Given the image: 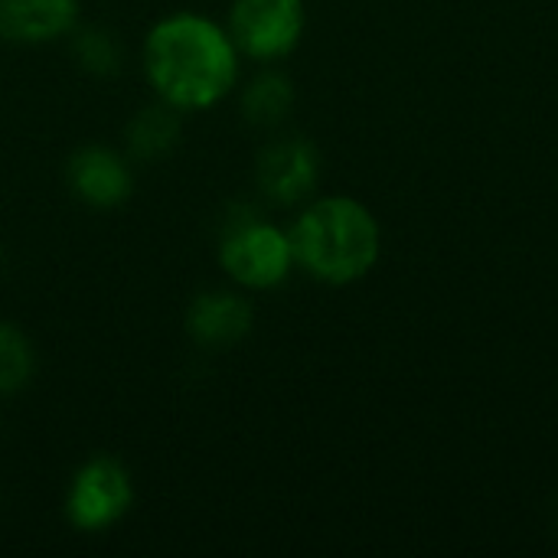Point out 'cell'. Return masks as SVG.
Wrapping results in <instances>:
<instances>
[{
    "instance_id": "8",
    "label": "cell",
    "mask_w": 558,
    "mask_h": 558,
    "mask_svg": "<svg viewBox=\"0 0 558 558\" xmlns=\"http://www.w3.org/2000/svg\"><path fill=\"white\" fill-rule=\"evenodd\" d=\"M252 324H255V311L248 298L229 288L199 291L183 314V327L190 340L203 350H232L248 337Z\"/></svg>"
},
{
    "instance_id": "12",
    "label": "cell",
    "mask_w": 558,
    "mask_h": 558,
    "mask_svg": "<svg viewBox=\"0 0 558 558\" xmlns=\"http://www.w3.org/2000/svg\"><path fill=\"white\" fill-rule=\"evenodd\" d=\"M36 373V350L26 330L0 320V399L23 392Z\"/></svg>"
},
{
    "instance_id": "10",
    "label": "cell",
    "mask_w": 558,
    "mask_h": 558,
    "mask_svg": "<svg viewBox=\"0 0 558 558\" xmlns=\"http://www.w3.org/2000/svg\"><path fill=\"white\" fill-rule=\"evenodd\" d=\"M180 111L154 101L147 108H141L128 128H124V141H128V154L131 160H160L167 157L177 144H180Z\"/></svg>"
},
{
    "instance_id": "1",
    "label": "cell",
    "mask_w": 558,
    "mask_h": 558,
    "mask_svg": "<svg viewBox=\"0 0 558 558\" xmlns=\"http://www.w3.org/2000/svg\"><path fill=\"white\" fill-rule=\"evenodd\" d=\"M239 59L226 23L173 10L150 23L141 43V69L157 101L180 114H196L222 105L239 85Z\"/></svg>"
},
{
    "instance_id": "4",
    "label": "cell",
    "mask_w": 558,
    "mask_h": 558,
    "mask_svg": "<svg viewBox=\"0 0 558 558\" xmlns=\"http://www.w3.org/2000/svg\"><path fill=\"white\" fill-rule=\"evenodd\" d=\"M134 507V477L114 454L82 461L65 487L62 517L82 536H98L118 526Z\"/></svg>"
},
{
    "instance_id": "11",
    "label": "cell",
    "mask_w": 558,
    "mask_h": 558,
    "mask_svg": "<svg viewBox=\"0 0 558 558\" xmlns=\"http://www.w3.org/2000/svg\"><path fill=\"white\" fill-rule=\"evenodd\" d=\"M294 108V85L281 72L255 75L242 92V114L255 128H275Z\"/></svg>"
},
{
    "instance_id": "6",
    "label": "cell",
    "mask_w": 558,
    "mask_h": 558,
    "mask_svg": "<svg viewBox=\"0 0 558 558\" xmlns=\"http://www.w3.org/2000/svg\"><path fill=\"white\" fill-rule=\"evenodd\" d=\"M320 180V154L307 137L288 134L262 147L255 160V183L265 199L278 206H294L314 193Z\"/></svg>"
},
{
    "instance_id": "3",
    "label": "cell",
    "mask_w": 558,
    "mask_h": 558,
    "mask_svg": "<svg viewBox=\"0 0 558 558\" xmlns=\"http://www.w3.org/2000/svg\"><path fill=\"white\" fill-rule=\"evenodd\" d=\"M219 268L242 291H271L284 284L294 268L291 239L255 209L239 206L219 239Z\"/></svg>"
},
{
    "instance_id": "13",
    "label": "cell",
    "mask_w": 558,
    "mask_h": 558,
    "mask_svg": "<svg viewBox=\"0 0 558 558\" xmlns=\"http://www.w3.org/2000/svg\"><path fill=\"white\" fill-rule=\"evenodd\" d=\"M72 56L78 59V65L92 75H114L121 69V43L111 29L101 26H75L72 36Z\"/></svg>"
},
{
    "instance_id": "7",
    "label": "cell",
    "mask_w": 558,
    "mask_h": 558,
    "mask_svg": "<svg viewBox=\"0 0 558 558\" xmlns=\"http://www.w3.org/2000/svg\"><path fill=\"white\" fill-rule=\"evenodd\" d=\"M69 193L92 209H114L134 193L131 160L105 144H85L65 160Z\"/></svg>"
},
{
    "instance_id": "5",
    "label": "cell",
    "mask_w": 558,
    "mask_h": 558,
    "mask_svg": "<svg viewBox=\"0 0 558 558\" xmlns=\"http://www.w3.org/2000/svg\"><path fill=\"white\" fill-rule=\"evenodd\" d=\"M304 0H232L226 16L235 49L255 62L291 56L304 36Z\"/></svg>"
},
{
    "instance_id": "9",
    "label": "cell",
    "mask_w": 558,
    "mask_h": 558,
    "mask_svg": "<svg viewBox=\"0 0 558 558\" xmlns=\"http://www.w3.org/2000/svg\"><path fill=\"white\" fill-rule=\"evenodd\" d=\"M78 0H0V39L13 46H46L69 39L78 26Z\"/></svg>"
},
{
    "instance_id": "2",
    "label": "cell",
    "mask_w": 558,
    "mask_h": 558,
    "mask_svg": "<svg viewBox=\"0 0 558 558\" xmlns=\"http://www.w3.org/2000/svg\"><path fill=\"white\" fill-rule=\"evenodd\" d=\"M294 265L324 284L360 281L379 258V226L373 213L350 196L311 203L288 229Z\"/></svg>"
}]
</instances>
